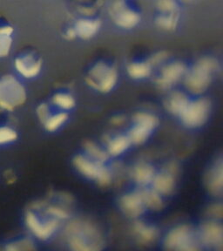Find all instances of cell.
I'll use <instances>...</instances> for the list:
<instances>
[{
  "mask_svg": "<svg viewBox=\"0 0 223 251\" xmlns=\"http://www.w3.org/2000/svg\"><path fill=\"white\" fill-rule=\"evenodd\" d=\"M16 69L25 78H35L43 67V59L35 48L25 47L16 55Z\"/></svg>",
  "mask_w": 223,
  "mask_h": 251,
  "instance_id": "obj_9",
  "label": "cell"
},
{
  "mask_svg": "<svg viewBox=\"0 0 223 251\" xmlns=\"http://www.w3.org/2000/svg\"><path fill=\"white\" fill-rule=\"evenodd\" d=\"M101 16L94 17H67L60 28L63 38L72 41L74 39L89 40L98 35L102 27Z\"/></svg>",
  "mask_w": 223,
  "mask_h": 251,
  "instance_id": "obj_3",
  "label": "cell"
},
{
  "mask_svg": "<svg viewBox=\"0 0 223 251\" xmlns=\"http://www.w3.org/2000/svg\"><path fill=\"white\" fill-rule=\"evenodd\" d=\"M74 161L75 167L84 176L92 180H97L99 184H109L111 174L103 166V163L81 155H78Z\"/></svg>",
  "mask_w": 223,
  "mask_h": 251,
  "instance_id": "obj_12",
  "label": "cell"
},
{
  "mask_svg": "<svg viewBox=\"0 0 223 251\" xmlns=\"http://www.w3.org/2000/svg\"><path fill=\"white\" fill-rule=\"evenodd\" d=\"M135 126L130 131L128 138L131 143L141 144L147 141L157 125L158 119L152 114L139 113L134 117Z\"/></svg>",
  "mask_w": 223,
  "mask_h": 251,
  "instance_id": "obj_14",
  "label": "cell"
},
{
  "mask_svg": "<svg viewBox=\"0 0 223 251\" xmlns=\"http://www.w3.org/2000/svg\"><path fill=\"white\" fill-rule=\"evenodd\" d=\"M180 1L182 3V4L184 5L185 4H188V3L192 2L193 0H180Z\"/></svg>",
  "mask_w": 223,
  "mask_h": 251,
  "instance_id": "obj_33",
  "label": "cell"
},
{
  "mask_svg": "<svg viewBox=\"0 0 223 251\" xmlns=\"http://www.w3.org/2000/svg\"><path fill=\"white\" fill-rule=\"evenodd\" d=\"M121 208L125 215L130 217L141 216L146 208L141 193H134L123 196L121 200Z\"/></svg>",
  "mask_w": 223,
  "mask_h": 251,
  "instance_id": "obj_16",
  "label": "cell"
},
{
  "mask_svg": "<svg viewBox=\"0 0 223 251\" xmlns=\"http://www.w3.org/2000/svg\"><path fill=\"white\" fill-rule=\"evenodd\" d=\"M131 144L132 143L128 136H118L109 141L108 153L114 156H117L124 153Z\"/></svg>",
  "mask_w": 223,
  "mask_h": 251,
  "instance_id": "obj_23",
  "label": "cell"
},
{
  "mask_svg": "<svg viewBox=\"0 0 223 251\" xmlns=\"http://www.w3.org/2000/svg\"><path fill=\"white\" fill-rule=\"evenodd\" d=\"M210 113V102L205 98L190 100L184 111L180 114L181 121L185 126L191 128L199 127L207 122Z\"/></svg>",
  "mask_w": 223,
  "mask_h": 251,
  "instance_id": "obj_10",
  "label": "cell"
},
{
  "mask_svg": "<svg viewBox=\"0 0 223 251\" xmlns=\"http://www.w3.org/2000/svg\"><path fill=\"white\" fill-rule=\"evenodd\" d=\"M86 151L87 153L90 154L91 158L94 161H98L100 163H103L107 160V153L104 152L102 149H99V147L94 144V143H87L86 145Z\"/></svg>",
  "mask_w": 223,
  "mask_h": 251,
  "instance_id": "obj_30",
  "label": "cell"
},
{
  "mask_svg": "<svg viewBox=\"0 0 223 251\" xmlns=\"http://www.w3.org/2000/svg\"><path fill=\"white\" fill-rule=\"evenodd\" d=\"M218 69V61L211 56H203L192 67L188 68L185 75V84L193 94H202L212 81L214 74Z\"/></svg>",
  "mask_w": 223,
  "mask_h": 251,
  "instance_id": "obj_2",
  "label": "cell"
},
{
  "mask_svg": "<svg viewBox=\"0 0 223 251\" xmlns=\"http://www.w3.org/2000/svg\"><path fill=\"white\" fill-rule=\"evenodd\" d=\"M189 101V99L184 93L175 91L167 99L166 106L170 113L175 115H180L184 111L186 106H188Z\"/></svg>",
  "mask_w": 223,
  "mask_h": 251,
  "instance_id": "obj_20",
  "label": "cell"
},
{
  "mask_svg": "<svg viewBox=\"0 0 223 251\" xmlns=\"http://www.w3.org/2000/svg\"><path fill=\"white\" fill-rule=\"evenodd\" d=\"M167 58L168 55L157 66H161L160 75L156 78L157 85L161 86V88H170L176 84L181 78H184L188 68V66L180 60L166 63Z\"/></svg>",
  "mask_w": 223,
  "mask_h": 251,
  "instance_id": "obj_11",
  "label": "cell"
},
{
  "mask_svg": "<svg viewBox=\"0 0 223 251\" xmlns=\"http://www.w3.org/2000/svg\"><path fill=\"white\" fill-rule=\"evenodd\" d=\"M208 188L213 194L218 195L222 192L223 188V169L222 163L219 167L215 168L212 170L208 179Z\"/></svg>",
  "mask_w": 223,
  "mask_h": 251,
  "instance_id": "obj_25",
  "label": "cell"
},
{
  "mask_svg": "<svg viewBox=\"0 0 223 251\" xmlns=\"http://www.w3.org/2000/svg\"><path fill=\"white\" fill-rule=\"evenodd\" d=\"M14 27L10 21L3 15H0V58L6 57L12 46V33Z\"/></svg>",
  "mask_w": 223,
  "mask_h": 251,
  "instance_id": "obj_19",
  "label": "cell"
},
{
  "mask_svg": "<svg viewBox=\"0 0 223 251\" xmlns=\"http://www.w3.org/2000/svg\"><path fill=\"white\" fill-rule=\"evenodd\" d=\"M52 103L54 106L59 107V109L68 111L74 107L76 102L74 97L72 94L59 92L53 95Z\"/></svg>",
  "mask_w": 223,
  "mask_h": 251,
  "instance_id": "obj_24",
  "label": "cell"
},
{
  "mask_svg": "<svg viewBox=\"0 0 223 251\" xmlns=\"http://www.w3.org/2000/svg\"><path fill=\"white\" fill-rule=\"evenodd\" d=\"M135 232L141 242L149 243L156 238L157 232L153 227H148L141 223L135 226Z\"/></svg>",
  "mask_w": 223,
  "mask_h": 251,
  "instance_id": "obj_28",
  "label": "cell"
},
{
  "mask_svg": "<svg viewBox=\"0 0 223 251\" xmlns=\"http://www.w3.org/2000/svg\"><path fill=\"white\" fill-rule=\"evenodd\" d=\"M0 122V144H6L16 141L18 138V133L16 130L4 122V118Z\"/></svg>",
  "mask_w": 223,
  "mask_h": 251,
  "instance_id": "obj_27",
  "label": "cell"
},
{
  "mask_svg": "<svg viewBox=\"0 0 223 251\" xmlns=\"http://www.w3.org/2000/svg\"><path fill=\"white\" fill-rule=\"evenodd\" d=\"M68 242L74 251H93L100 249L101 235L93 224L83 221H74L67 228Z\"/></svg>",
  "mask_w": 223,
  "mask_h": 251,
  "instance_id": "obj_4",
  "label": "cell"
},
{
  "mask_svg": "<svg viewBox=\"0 0 223 251\" xmlns=\"http://www.w3.org/2000/svg\"><path fill=\"white\" fill-rule=\"evenodd\" d=\"M142 199L144 201L146 207L152 208V209H160L162 205V201L161 199L160 194L155 191H144L141 192Z\"/></svg>",
  "mask_w": 223,
  "mask_h": 251,
  "instance_id": "obj_29",
  "label": "cell"
},
{
  "mask_svg": "<svg viewBox=\"0 0 223 251\" xmlns=\"http://www.w3.org/2000/svg\"><path fill=\"white\" fill-rule=\"evenodd\" d=\"M152 57L153 55L149 56L148 59L132 60L128 63L126 66V71L130 77L138 80L150 77L153 70Z\"/></svg>",
  "mask_w": 223,
  "mask_h": 251,
  "instance_id": "obj_18",
  "label": "cell"
},
{
  "mask_svg": "<svg viewBox=\"0 0 223 251\" xmlns=\"http://www.w3.org/2000/svg\"><path fill=\"white\" fill-rule=\"evenodd\" d=\"M200 244L199 235L188 226H180L173 229L165 241L167 249L174 251H196L199 250Z\"/></svg>",
  "mask_w": 223,
  "mask_h": 251,
  "instance_id": "obj_8",
  "label": "cell"
},
{
  "mask_svg": "<svg viewBox=\"0 0 223 251\" xmlns=\"http://www.w3.org/2000/svg\"><path fill=\"white\" fill-rule=\"evenodd\" d=\"M124 122V119H122L121 117H118L117 119H114L113 122H114V124H116V125H120V124H122Z\"/></svg>",
  "mask_w": 223,
  "mask_h": 251,
  "instance_id": "obj_32",
  "label": "cell"
},
{
  "mask_svg": "<svg viewBox=\"0 0 223 251\" xmlns=\"http://www.w3.org/2000/svg\"><path fill=\"white\" fill-rule=\"evenodd\" d=\"M154 176V169L148 164H139L133 170L134 180L142 186L152 182Z\"/></svg>",
  "mask_w": 223,
  "mask_h": 251,
  "instance_id": "obj_22",
  "label": "cell"
},
{
  "mask_svg": "<svg viewBox=\"0 0 223 251\" xmlns=\"http://www.w3.org/2000/svg\"><path fill=\"white\" fill-rule=\"evenodd\" d=\"M182 6L180 0H154L153 25L161 31H175L181 20Z\"/></svg>",
  "mask_w": 223,
  "mask_h": 251,
  "instance_id": "obj_6",
  "label": "cell"
},
{
  "mask_svg": "<svg viewBox=\"0 0 223 251\" xmlns=\"http://www.w3.org/2000/svg\"><path fill=\"white\" fill-rule=\"evenodd\" d=\"M152 182L155 191L160 195H169L174 188V179L171 173H161L155 176Z\"/></svg>",
  "mask_w": 223,
  "mask_h": 251,
  "instance_id": "obj_21",
  "label": "cell"
},
{
  "mask_svg": "<svg viewBox=\"0 0 223 251\" xmlns=\"http://www.w3.org/2000/svg\"><path fill=\"white\" fill-rule=\"evenodd\" d=\"M199 238L200 243L216 248L223 243V228L216 223H207L201 227Z\"/></svg>",
  "mask_w": 223,
  "mask_h": 251,
  "instance_id": "obj_17",
  "label": "cell"
},
{
  "mask_svg": "<svg viewBox=\"0 0 223 251\" xmlns=\"http://www.w3.org/2000/svg\"><path fill=\"white\" fill-rule=\"evenodd\" d=\"M25 220L28 227L39 239L49 238L59 226V220L41 219L32 210H28Z\"/></svg>",
  "mask_w": 223,
  "mask_h": 251,
  "instance_id": "obj_15",
  "label": "cell"
},
{
  "mask_svg": "<svg viewBox=\"0 0 223 251\" xmlns=\"http://www.w3.org/2000/svg\"><path fill=\"white\" fill-rule=\"evenodd\" d=\"M111 22L122 30H133L141 24L143 8L140 0H113L108 7Z\"/></svg>",
  "mask_w": 223,
  "mask_h": 251,
  "instance_id": "obj_1",
  "label": "cell"
},
{
  "mask_svg": "<svg viewBox=\"0 0 223 251\" xmlns=\"http://www.w3.org/2000/svg\"><path fill=\"white\" fill-rule=\"evenodd\" d=\"M26 100L25 86L12 75L0 74V107L12 111Z\"/></svg>",
  "mask_w": 223,
  "mask_h": 251,
  "instance_id": "obj_7",
  "label": "cell"
},
{
  "mask_svg": "<svg viewBox=\"0 0 223 251\" xmlns=\"http://www.w3.org/2000/svg\"><path fill=\"white\" fill-rule=\"evenodd\" d=\"M119 73L114 63L99 59L91 66L86 75V82L94 90L106 94L117 85Z\"/></svg>",
  "mask_w": 223,
  "mask_h": 251,
  "instance_id": "obj_5",
  "label": "cell"
},
{
  "mask_svg": "<svg viewBox=\"0 0 223 251\" xmlns=\"http://www.w3.org/2000/svg\"><path fill=\"white\" fill-rule=\"evenodd\" d=\"M65 9L69 18L101 16L104 0H65Z\"/></svg>",
  "mask_w": 223,
  "mask_h": 251,
  "instance_id": "obj_13",
  "label": "cell"
},
{
  "mask_svg": "<svg viewBox=\"0 0 223 251\" xmlns=\"http://www.w3.org/2000/svg\"><path fill=\"white\" fill-rule=\"evenodd\" d=\"M68 119V114L65 112H60L58 114H51L44 123L45 127L49 132H54L60 128Z\"/></svg>",
  "mask_w": 223,
  "mask_h": 251,
  "instance_id": "obj_26",
  "label": "cell"
},
{
  "mask_svg": "<svg viewBox=\"0 0 223 251\" xmlns=\"http://www.w3.org/2000/svg\"><path fill=\"white\" fill-rule=\"evenodd\" d=\"M37 114L39 116V120L41 121L42 123H45L47 119L49 118V116L51 115L50 113V107L49 106L46 104V103H42L38 106V109H37Z\"/></svg>",
  "mask_w": 223,
  "mask_h": 251,
  "instance_id": "obj_31",
  "label": "cell"
}]
</instances>
